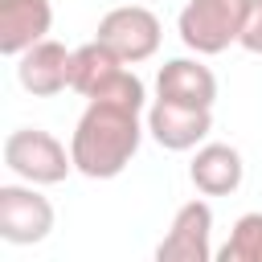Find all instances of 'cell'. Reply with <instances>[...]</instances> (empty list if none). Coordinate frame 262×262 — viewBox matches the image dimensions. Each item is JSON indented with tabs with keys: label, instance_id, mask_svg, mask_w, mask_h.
Returning a JSON list of instances; mask_svg holds the SVG:
<instances>
[{
	"label": "cell",
	"instance_id": "cell-1",
	"mask_svg": "<svg viewBox=\"0 0 262 262\" xmlns=\"http://www.w3.org/2000/svg\"><path fill=\"white\" fill-rule=\"evenodd\" d=\"M143 111L119 106V102H86L82 119L74 123L70 135V156H74V172H82L86 180H115L139 151L143 143Z\"/></svg>",
	"mask_w": 262,
	"mask_h": 262
},
{
	"label": "cell",
	"instance_id": "cell-2",
	"mask_svg": "<svg viewBox=\"0 0 262 262\" xmlns=\"http://www.w3.org/2000/svg\"><path fill=\"white\" fill-rule=\"evenodd\" d=\"M250 4L254 0H188L176 16V33L192 53L217 57L229 45H237Z\"/></svg>",
	"mask_w": 262,
	"mask_h": 262
},
{
	"label": "cell",
	"instance_id": "cell-3",
	"mask_svg": "<svg viewBox=\"0 0 262 262\" xmlns=\"http://www.w3.org/2000/svg\"><path fill=\"white\" fill-rule=\"evenodd\" d=\"M4 168L16 180L49 188V184H61L74 172V156L49 131H41V127H16L4 139Z\"/></svg>",
	"mask_w": 262,
	"mask_h": 262
},
{
	"label": "cell",
	"instance_id": "cell-4",
	"mask_svg": "<svg viewBox=\"0 0 262 262\" xmlns=\"http://www.w3.org/2000/svg\"><path fill=\"white\" fill-rule=\"evenodd\" d=\"M53 233V205L41 184H0V237L8 246H37Z\"/></svg>",
	"mask_w": 262,
	"mask_h": 262
},
{
	"label": "cell",
	"instance_id": "cell-5",
	"mask_svg": "<svg viewBox=\"0 0 262 262\" xmlns=\"http://www.w3.org/2000/svg\"><path fill=\"white\" fill-rule=\"evenodd\" d=\"M160 16L143 4H123V8H111L102 20H98V41H106L127 66H139L147 57H156L160 49Z\"/></svg>",
	"mask_w": 262,
	"mask_h": 262
},
{
	"label": "cell",
	"instance_id": "cell-6",
	"mask_svg": "<svg viewBox=\"0 0 262 262\" xmlns=\"http://www.w3.org/2000/svg\"><path fill=\"white\" fill-rule=\"evenodd\" d=\"M143 123H147V135L164 151H196L213 131V106H184V102L156 98Z\"/></svg>",
	"mask_w": 262,
	"mask_h": 262
},
{
	"label": "cell",
	"instance_id": "cell-7",
	"mask_svg": "<svg viewBox=\"0 0 262 262\" xmlns=\"http://www.w3.org/2000/svg\"><path fill=\"white\" fill-rule=\"evenodd\" d=\"M160 262H209L213 258V205L209 201H184L168 225V233L156 246Z\"/></svg>",
	"mask_w": 262,
	"mask_h": 262
},
{
	"label": "cell",
	"instance_id": "cell-8",
	"mask_svg": "<svg viewBox=\"0 0 262 262\" xmlns=\"http://www.w3.org/2000/svg\"><path fill=\"white\" fill-rule=\"evenodd\" d=\"M70 57L74 49H66L61 41L45 37L37 45H29L20 57H16V82L20 90H29L33 98H53L70 86Z\"/></svg>",
	"mask_w": 262,
	"mask_h": 262
},
{
	"label": "cell",
	"instance_id": "cell-9",
	"mask_svg": "<svg viewBox=\"0 0 262 262\" xmlns=\"http://www.w3.org/2000/svg\"><path fill=\"white\" fill-rule=\"evenodd\" d=\"M156 98L184 102V106H213L217 102V74L196 57H172L156 74Z\"/></svg>",
	"mask_w": 262,
	"mask_h": 262
},
{
	"label": "cell",
	"instance_id": "cell-10",
	"mask_svg": "<svg viewBox=\"0 0 262 262\" xmlns=\"http://www.w3.org/2000/svg\"><path fill=\"white\" fill-rule=\"evenodd\" d=\"M53 29L49 0H0V53L20 57L29 45L45 41Z\"/></svg>",
	"mask_w": 262,
	"mask_h": 262
},
{
	"label": "cell",
	"instance_id": "cell-11",
	"mask_svg": "<svg viewBox=\"0 0 262 262\" xmlns=\"http://www.w3.org/2000/svg\"><path fill=\"white\" fill-rule=\"evenodd\" d=\"M242 176H246V164H242V151L233 143H201L196 156H192V164H188V180L205 196H229V192H237Z\"/></svg>",
	"mask_w": 262,
	"mask_h": 262
},
{
	"label": "cell",
	"instance_id": "cell-12",
	"mask_svg": "<svg viewBox=\"0 0 262 262\" xmlns=\"http://www.w3.org/2000/svg\"><path fill=\"white\" fill-rule=\"evenodd\" d=\"M127 70V61L106 45V41H86V45H78L74 49V57H70V90L74 94H82L86 102L90 98H98L119 74Z\"/></svg>",
	"mask_w": 262,
	"mask_h": 262
},
{
	"label": "cell",
	"instance_id": "cell-13",
	"mask_svg": "<svg viewBox=\"0 0 262 262\" xmlns=\"http://www.w3.org/2000/svg\"><path fill=\"white\" fill-rule=\"evenodd\" d=\"M221 262H262V213H242L217 250Z\"/></svg>",
	"mask_w": 262,
	"mask_h": 262
},
{
	"label": "cell",
	"instance_id": "cell-14",
	"mask_svg": "<svg viewBox=\"0 0 262 262\" xmlns=\"http://www.w3.org/2000/svg\"><path fill=\"white\" fill-rule=\"evenodd\" d=\"M237 45H242L246 53H258V57H262V0H254V4H250V12H246V25H242V37H237Z\"/></svg>",
	"mask_w": 262,
	"mask_h": 262
}]
</instances>
